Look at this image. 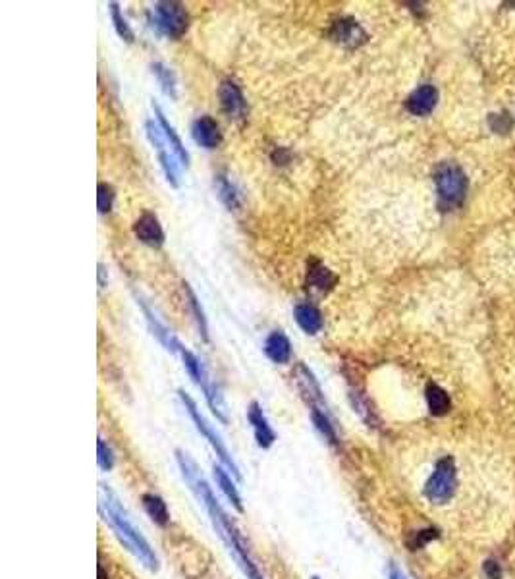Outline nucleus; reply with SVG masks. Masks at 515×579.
I'll return each mask as SVG.
<instances>
[{
    "label": "nucleus",
    "instance_id": "1",
    "mask_svg": "<svg viewBox=\"0 0 515 579\" xmlns=\"http://www.w3.org/2000/svg\"><path fill=\"white\" fill-rule=\"evenodd\" d=\"M176 460L180 469H182V475H184V479L187 481V485L192 487L193 492L197 494L199 500L203 502V506L206 508V512L211 516V521H213L216 533L221 535V539L226 542V547L230 549V552L236 556L237 564L242 566L243 573L247 575V579H263V575L259 572V568L255 566V562H253V558H251L249 550H247V544L243 541L240 529L236 528L234 521L230 520L228 513L222 510L221 502L214 497L213 489L209 487V482H206L205 479L201 477V473H199V468L195 466V461H193L187 454L182 452V450H178L176 452Z\"/></svg>",
    "mask_w": 515,
    "mask_h": 579
},
{
    "label": "nucleus",
    "instance_id": "2",
    "mask_svg": "<svg viewBox=\"0 0 515 579\" xmlns=\"http://www.w3.org/2000/svg\"><path fill=\"white\" fill-rule=\"evenodd\" d=\"M101 510L106 516V520L111 521V525L120 537V541L124 542L125 547L132 550L143 564L147 566L149 570H156L159 568V560H156L155 550L151 549L147 539L133 528V523L128 518V513H125V510L120 504L116 494L104 482H101Z\"/></svg>",
    "mask_w": 515,
    "mask_h": 579
},
{
    "label": "nucleus",
    "instance_id": "3",
    "mask_svg": "<svg viewBox=\"0 0 515 579\" xmlns=\"http://www.w3.org/2000/svg\"><path fill=\"white\" fill-rule=\"evenodd\" d=\"M461 489L459 469L452 456H442L435 463V468L427 477L423 492L430 504L444 506L452 502Z\"/></svg>",
    "mask_w": 515,
    "mask_h": 579
},
{
    "label": "nucleus",
    "instance_id": "4",
    "mask_svg": "<svg viewBox=\"0 0 515 579\" xmlns=\"http://www.w3.org/2000/svg\"><path fill=\"white\" fill-rule=\"evenodd\" d=\"M178 354L182 356V361H184L185 369L190 373V377H192L193 382H195V385L203 390V394H205V400L206 404H209V408L213 409V413L221 419L222 423H226L228 417H226V409H224V400H222L218 388L213 385V380L209 379V373H206L205 365L201 363L199 357L195 356V354H192L190 349H185L184 346L180 348Z\"/></svg>",
    "mask_w": 515,
    "mask_h": 579
},
{
    "label": "nucleus",
    "instance_id": "5",
    "mask_svg": "<svg viewBox=\"0 0 515 579\" xmlns=\"http://www.w3.org/2000/svg\"><path fill=\"white\" fill-rule=\"evenodd\" d=\"M178 394H180V400H182V404L185 406V409H187V413H190V417L193 419V423H195V427H197V431L203 435V437L209 440V444L213 446V450L216 452V456H218V460L224 463V468L228 469V471H232V475L236 477L237 481H242V473H240V469H237L236 461L232 460V456H230L228 448L224 446V442H222V438L214 432V429L209 425V421H206L205 417H203V413L199 411L197 404L193 401V398L190 396L187 392H184V390H178Z\"/></svg>",
    "mask_w": 515,
    "mask_h": 579
},
{
    "label": "nucleus",
    "instance_id": "6",
    "mask_svg": "<svg viewBox=\"0 0 515 579\" xmlns=\"http://www.w3.org/2000/svg\"><path fill=\"white\" fill-rule=\"evenodd\" d=\"M436 192L440 197L442 205L446 207H454L459 205L467 192V178H465L464 170L454 163H444L436 168L435 174Z\"/></svg>",
    "mask_w": 515,
    "mask_h": 579
},
{
    "label": "nucleus",
    "instance_id": "7",
    "mask_svg": "<svg viewBox=\"0 0 515 579\" xmlns=\"http://www.w3.org/2000/svg\"><path fill=\"white\" fill-rule=\"evenodd\" d=\"M153 15H155V27L166 37L178 39L184 35L190 25V15L185 12V8L178 2H156L153 6Z\"/></svg>",
    "mask_w": 515,
    "mask_h": 579
},
{
    "label": "nucleus",
    "instance_id": "8",
    "mask_svg": "<svg viewBox=\"0 0 515 579\" xmlns=\"http://www.w3.org/2000/svg\"><path fill=\"white\" fill-rule=\"evenodd\" d=\"M145 130H147V137L149 142L153 143V147L156 151V158L161 163V168L164 172V176L170 182V186L178 187L180 186V168H178L176 158L172 153H170V147H166V137H164V132L159 126V122L155 120H147L145 122Z\"/></svg>",
    "mask_w": 515,
    "mask_h": 579
},
{
    "label": "nucleus",
    "instance_id": "9",
    "mask_svg": "<svg viewBox=\"0 0 515 579\" xmlns=\"http://www.w3.org/2000/svg\"><path fill=\"white\" fill-rule=\"evenodd\" d=\"M294 377L295 385L299 388L303 400L307 401L309 409H323V411H328V406H326V401H324V394L323 390H321V385H318V380L315 379V375H313V371H311L309 367L299 363L295 367ZM328 413H330V411H328Z\"/></svg>",
    "mask_w": 515,
    "mask_h": 579
},
{
    "label": "nucleus",
    "instance_id": "10",
    "mask_svg": "<svg viewBox=\"0 0 515 579\" xmlns=\"http://www.w3.org/2000/svg\"><path fill=\"white\" fill-rule=\"evenodd\" d=\"M218 99H221L222 111L228 114V118H243L247 112V104L243 99V93L234 80H224L218 87Z\"/></svg>",
    "mask_w": 515,
    "mask_h": 579
},
{
    "label": "nucleus",
    "instance_id": "11",
    "mask_svg": "<svg viewBox=\"0 0 515 579\" xmlns=\"http://www.w3.org/2000/svg\"><path fill=\"white\" fill-rule=\"evenodd\" d=\"M330 39L344 46H359L367 41V33L354 18H340L332 23Z\"/></svg>",
    "mask_w": 515,
    "mask_h": 579
},
{
    "label": "nucleus",
    "instance_id": "12",
    "mask_svg": "<svg viewBox=\"0 0 515 579\" xmlns=\"http://www.w3.org/2000/svg\"><path fill=\"white\" fill-rule=\"evenodd\" d=\"M133 232L141 244L149 245V247H162L164 244V230L153 213H143L133 224Z\"/></svg>",
    "mask_w": 515,
    "mask_h": 579
},
{
    "label": "nucleus",
    "instance_id": "13",
    "mask_svg": "<svg viewBox=\"0 0 515 579\" xmlns=\"http://www.w3.org/2000/svg\"><path fill=\"white\" fill-rule=\"evenodd\" d=\"M247 421L253 427L255 438H257V444L261 448H271L276 440L273 427L268 425V419L263 413V408L259 406L257 401H251L249 408H247Z\"/></svg>",
    "mask_w": 515,
    "mask_h": 579
},
{
    "label": "nucleus",
    "instance_id": "14",
    "mask_svg": "<svg viewBox=\"0 0 515 579\" xmlns=\"http://www.w3.org/2000/svg\"><path fill=\"white\" fill-rule=\"evenodd\" d=\"M436 101H438V91L435 85H421L405 101V108L415 116H427L435 111Z\"/></svg>",
    "mask_w": 515,
    "mask_h": 579
},
{
    "label": "nucleus",
    "instance_id": "15",
    "mask_svg": "<svg viewBox=\"0 0 515 579\" xmlns=\"http://www.w3.org/2000/svg\"><path fill=\"white\" fill-rule=\"evenodd\" d=\"M192 135L195 143L205 149L218 147L222 142L221 127L216 124V120L211 116H201L195 120L192 126Z\"/></svg>",
    "mask_w": 515,
    "mask_h": 579
},
{
    "label": "nucleus",
    "instance_id": "16",
    "mask_svg": "<svg viewBox=\"0 0 515 579\" xmlns=\"http://www.w3.org/2000/svg\"><path fill=\"white\" fill-rule=\"evenodd\" d=\"M263 349H265V356L273 363L284 365L290 363V359H292V342L282 330H274L266 336Z\"/></svg>",
    "mask_w": 515,
    "mask_h": 579
},
{
    "label": "nucleus",
    "instance_id": "17",
    "mask_svg": "<svg viewBox=\"0 0 515 579\" xmlns=\"http://www.w3.org/2000/svg\"><path fill=\"white\" fill-rule=\"evenodd\" d=\"M137 304L141 305V309H143V313H145V319H147L149 323V328H151V332H153V336H155L156 340L161 342L162 346L166 349H170V351H180V348H182V344H180V340H178L176 336L170 332L168 328L162 325L161 320L156 319V315L153 311H151V307H149L143 299H139L137 297Z\"/></svg>",
    "mask_w": 515,
    "mask_h": 579
},
{
    "label": "nucleus",
    "instance_id": "18",
    "mask_svg": "<svg viewBox=\"0 0 515 579\" xmlns=\"http://www.w3.org/2000/svg\"><path fill=\"white\" fill-rule=\"evenodd\" d=\"M153 111H155L156 122H159V126H161V130L164 132V137H166V142L170 143V147H172V151H174V155L178 156V161H180V163L184 164V166H187V164H190V155H187L184 143H182V137L178 135L174 126H172L168 120H166V116H164V112L161 111V106H159V104L153 103Z\"/></svg>",
    "mask_w": 515,
    "mask_h": 579
},
{
    "label": "nucleus",
    "instance_id": "19",
    "mask_svg": "<svg viewBox=\"0 0 515 579\" xmlns=\"http://www.w3.org/2000/svg\"><path fill=\"white\" fill-rule=\"evenodd\" d=\"M295 323L299 325L305 335H317L323 328V315L315 305L311 304H297L294 307Z\"/></svg>",
    "mask_w": 515,
    "mask_h": 579
},
{
    "label": "nucleus",
    "instance_id": "20",
    "mask_svg": "<svg viewBox=\"0 0 515 579\" xmlns=\"http://www.w3.org/2000/svg\"><path fill=\"white\" fill-rule=\"evenodd\" d=\"M336 284V275L328 268L321 265L318 261H313L307 270V286L317 292H328Z\"/></svg>",
    "mask_w": 515,
    "mask_h": 579
},
{
    "label": "nucleus",
    "instance_id": "21",
    "mask_svg": "<svg viewBox=\"0 0 515 579\" xmlns=\"http://www.w3.org/2000/svg\"><path fill=\"white\" fill-rule=\"evenodd\" d=\"M214 187L218 193V199L230 208V211H237L242 207V193L237 192V187L232 184V180L224 174H216L214 176Z\"/></svg>",
    "mask_w": 515,
    "mask_h": 579
},
{
    "label": "nucleus",
    "instance_id": "22",
    "mask_svg": "<svg viewBox=\"0 0 515 579\" xmlns=\"http://www.w3.org/2000/svg\"><path fill=\"white\" fill-rule=\"evenodd\" d=\"M214 481H216V485H218V489L226 494V498L230 500V504L236 508L237 512L242 513L243 512V504H242V497H240V492H237L236 485L232 482V477L224 471V469L221 468V466H214Z\"/></svg>",
    "mask_w": 515,
    "mask_h": 579
},
{
    "label": "nucleus",
    "instance_id": "23",
    "mask_svg": "<svg viewBox=\"0 0 515 579\" xmlns=\"http://www.w3.org/2000/svg\"><path fill=\"white\" fill-rule=\"evenodd\" d=\"M141 500H143L145 512L149 513V518L155 521L156 525H166L168 523V508H166V502L161 497H156V494H143Z\"/></svg>",
    "mask_w": 515,
    "mask_h": 579
},
{
    "label": "nucleus",
    "instance_id": "24",
    "mask_svg": "<svg viewBox=\"0 0 515 579\" xmlns=\"http://www.w3.org/2000/svg\"><path fill=\"white\" fill-rule=\"evenodd\" d=\"M313 425L317 427V431L323 435L330 444H338V432H336V425L332 421V416L328 411L323 409H309Z\"/></svg>",
    "mask_w": 515,
    "mask_h": 579
},
{
    "label": "nucleus",
    "instance_id": "25",
    "mask_svg": "<svg viewBox=\"0 0 515 579\" xmlns=\"http://www.w3.org/2000/svg\"><path fill=\"white\" fill-rule=\"evenodd\" d=\"M151 70L155 74L156 82L161 85V89L164 91V95H168L170 99H178V82L176 74L170 70L168 66H164L162 62H153Z\"/></svg>",
    "mask_w": 515,
    "mask_h": 579
},
{
    "label": "nucleus",
    "instance_id": "26",
    "mask_svg": "<svg viewBox=\"0 0 515 579\" xmlns=\"http://www.w3.org/2000/svg\"><path fill=\"white\" fill-rule=\"evenodd\" d=\"M427 404L430 413L435 416H444L449 409V396L446 390H442L438 385H428L427 386Z\"/></svg>",
    "mask_w": 515,
    "mask_h": 579
},
{
    "label": "nucleus",
    "instance_id": "27",
    "mask_svg": "<svg viewBox=\"0 0 515 579\" xmlns=\"http://www.w3.org/2000/svg\"><path fill=\"white\" fill-rule=\"evenodd\" d=\"M184 290H185V296H187V304H190V307H192L193 315H195V320H197L199 335H201L203 340L209 342V327H206V319H205V313H203V307H201V304H199L197 296L193 294V290L190 288V284H184Z\"/></svg>",
    "mask_w": 515,
    "mask_h": 579
},
{
    "label": "nucleus",
    "instance_id": "28",
    "mask_svg": "<svg viewBox=\"0 0 515 579\" xmlns=\"http://www.w3.org/2000/svg\"><path fill=\"white\" fill-rule=\"evenodd\" d=\"M108 10H111V18L112 22H114V27H116V33H118L124 41H128V43H133V31L132 27H130V23L125 22V18L124 14H122V10H120L118 2H111Z\"/></svg>",
    "mask_w": 515,
    "mask_h": 579
},
{
    "label": "nucleus",
    "instance_id": "29",
    "mask_svg": "<svg viewBox=\"0 0 515 579\" xmlns=\"http://www.w3.org/2000/svg\"><path fill=\"white\" fill-rule=\"evenodd\" d=\"M114 187L108 186L101 182L99 184V189H97V207H99V213H108L112 208V203H114Z\"/></svg>",
    "mask_w": 515,
    "mask_h": 579
},
{
    "label": "nucleus",
    "instance_id": "30",
    "mask_svg": "<svg viewBox=\"0 0 515 579\" xmlns=\"http://www.w3.org/2000/svg\"><path fill=\"white\" fill-rule=\"evenodd\" d=\"M97 460H99V468L103 469V471H111L112 466H114V452H112V448L106 442H104L103 438H99V442H97Z\"/></svg>",
    "mask_w": 515,
    "mask_h": 579
},
{
    "label": "nucleus",
    "instance_id": "31",
    "mask_svg": "<svg viewBox=\"0 0 515 579\" xmlns=\"http://www.w3.org/2000/svg\"><path fill=\"white\" fill-rule=\"evenodd\" d=\"M485 572L488 575V579H500V566L496 564V562H486Z\"/></svg>",
    "mask_w": 515,
    "mask_h": 579
},
{
    "label": "nucleus",
    "instance_id": "32",
    "mask_svg": "<svg viewBox=\"0 0 515 579\" xmlns=\"http://www.w3.org/2000/svg\"><path fill=\"white\" fill-rule=\"evenodd\" d=\"M99 278H101V288L104 286V267L103 265H99Z\"/></svg>",
    "mask_w": 515,
    "mask_h": 579
},
{
    "label": "nucleus",
    "instance_id": "33",
    "mask_svg": "<svg viewBox=\"0 0 515 579\" xmlns=\"http://www.w3.org/2000/svg\"><path fill=\"white\" fill-rule=\"evenodd\" d=\"M313 579H318V578H313Z\"/></svg>",
    "mask_w": 515,
    "mask_h": 579
}]
</instances>
